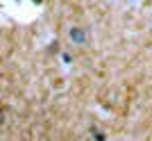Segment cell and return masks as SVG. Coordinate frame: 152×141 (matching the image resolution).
I'll return each instance as SVG.
<instances>
[{
  "instance_id": "6da1fadb",
  "label": "cell",
  "mask_w": 152,
  "mask_h": 141,
  "mask_svg": "<svg viewBox=\"0 0 152 141\" xmlns=\"http://www.w3.org/2000/svg\"><path fill=\"white\" fill-rule=\"evenodd\" d=\"M70 39L77 41V43H84V41H86V32H84V30H73V32H70Z\"/></svg>"
}]
</instances>
